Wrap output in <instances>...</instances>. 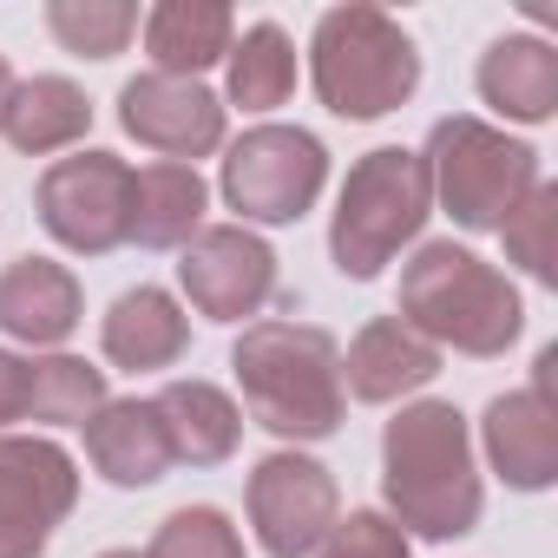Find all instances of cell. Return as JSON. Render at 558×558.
Listing matches in <instances>:
<instances>
[{
	"label": "cell",
	"mask_w": 558,
	"mask_h": 558,
	"mask_svg": "<svg viewBox=\"0 0 558 558\" xmlns=\"http://www.w3.org/2000/svg\"><path fill=\"white\" fill-rule=\"evenodd\" d=\"M434 210V184H427V165L421 151L408 145H375L368 158L349 165L342 178V197H336V223H329V256L342 276L368 283L381 276L427 223Z\"/></svg>",
	"instance_id": "5b68a950"
},
{
	"label": "cell",
	"mask_w": 558,
	"mask_h": 558,
	"mask_svg": "<svg viewBox=\"0 0 558 558\" xmlns=\"http://www.w3.org/2000/svg\"><path fill=\"white\" fill-rule=\"evenodd\" d=\"M243 408L276 440H329L349 414L342 349L316 323H250L230 349Z\"/></svg>",
	"instance_id": "7a4b0ae2"
},
{
	"label": "cell",
	"mask_w": 558,
	"mask_h": 558,
	"mask_svg": "<svg viewBox=\"0 0 558 558\" xmlns=\"http://www.w3.org/2000/svg\"><path fill=\"white\" fill-rule=\"evenodd\" d=\"M236 40V21L223 0H158L145 14V53H151V73H178V80H197L204 66H217Z\"/></svg>",
	"instance_id": "44dd1931"
},
{
	"label": "cell",
	"mask_w": 558,
	"mask_h": 558,
	"mask_svg": "<svg viewBox=\"0 0 558 558\" xmlns=\"http://www.w3.org/2000/svg\"><path fill=\"white\" fill-rule=\"evenodd\" d=\"M480 99L519 125H545L558 112V53L538 34H506L480 53Z\"/></svg>",
	"instance_id": "ac0fdd59"
},
{
	"label": "cell",
	"mask_w": 558,
	"mask_h": 558,
	"mask_svg": "<svg viewBox=\"0 0 558 558\" xmlns=\"http://www.w3.org/2000/svg\"><path fill=\"white\" fill-rule=\"evenodd\" d=\"M106 368L80 362V355H47V362H27V414L21 421H40V427H86L99 408H106Z\"/></svg>",
	"instance_id": "cb8c5ba5"
},
{
	"label": "cell",
	"mask_w": 558,
	"mask_h": 558,
	"mask_svg": "<svg viewBox=\"0 0 558 558\" xmlns=\"http://www.w3.org/2000/svg\"><path fill=\"white\" fill-rule=\"evenodd\" d=\"M499 236H506V256L532 276V283H551L558 276V191L538 178L519 197V210L499 223Z\"/></svg>",
	"instance_id": "484cf974"
},
{
	"label": "cell",
	"mask_w": 558,
	"mask_h": 558,
	"mask_svg": "<svg viewBox=\"0 0 558 558\" xmlns=\"http://www.w3.org/2000/svg\"><path fill=\"white\" fill-rule=\"evenodd\" d=\"M486 460L512 493H545L558 480V408L532 388H512L480 421Z\"/></svg>",
	"instance_id": "4fadbf2b"
},
{
	"label": "cell",
	"mask_w": 558,
	"mask_h": 558,
	"mask_svg": "<svg viewBox=\"0 0 558 558\" xmlns=\"http://www.w3.org/2000/svg\"><path fill=\"white\" fill-rule=\"evenodd\" d=\"M145 558H243V532L217 506H178L158 525V538H151Z\"/></svg>",
	"instance_id": "4316f807"
},
{
	"label": "cell",
	"mask_w": 558,
	"mask_h": 558,
	"mask_svg": "<svg viewBox=\"0 0 558 558\" xmlns=\"http://www.w3.org/2000/svg\"><path fill=\"white\" fill-rule=\"evenodd\" d=\"M40 223L80 256H106L132 230V165L119 151H73L40 171Z\"/></svg>",
	"instance_id": "ba28073f"
},
{
	"label": "cell",
	"mask_w": 558,
	"mask_h": 558,
	"mask_svg": "<svg viewBox=\"0 0 558 558\" xmlns=\"http://www.w3.org/2000/svg\"><path fill=\"white\" fill-rule=\"evenodd\" d=\"M27 414V362L0 349V427Z\"/></svg>",
	"instance_id": "f1b7e54d"
},
{
	"label": "cell",
	"mask_w": 558,
	"mask_h": 558,
	"mask_svg": "<svg viewBox=\"0 0 558 558\" xmlns=\"http://www.w3.org/2000/svg\"><path fill=\"white\" fill-rule=\"evenodd\" d=\"M388 519L421 538H466L480 525L486 486L473 466V434L453 401H408L381 434Z\"/></svg>",
	"instance_id": "6da1fadb"
},
{
	"label": "cell",
	"mask_w": 558,
	"mask_h": 558,
	"mask_svg": "<svg viewBox=\"0 0 558 558\" xmlns=\"http://www.w3.org/2000/svg\"><path fill=\"white\" fill-rule=\"evenodd\" d=\"M223 60H230V99L243 112H276L296 93V47L276 21L243 27V40H230Z\"/></svg>",
	"instance_id": "603a6c76"
},
{
	"label": "cell",
	"mask_w": 558,
	"mask_h": 558,
	"mask_svg": "<svg viewBox=\"0 0 558 558\" xmlns=\"http://www.w3.org/2000/svg\"><path fill=\"white\" fill-rule=\"evenodd\" d=\"M178 283H184L197 316L243 323V316H256L276 296V250L256 230H243V223H210V230H197L184 243Z\"/></svg>",
	"instance_id": "8fae6325"
},
{
	"label": "cell",
	"mask_w": 558,
	"mask_h": 558,
	"mask_svg": "<svg viewBox=\"0 0 558 558\" xmlns=\"http://www.w3.org/2000/svg\"><path fill=\"white\" fill-rule=\"evenodd\" d=\"M223 204L243 223H296L329 184V151L303 125H250L223 151Z\"/></svg>",
	"instance_id": "52a82bcc"
},
{
	"label": "cell",
	"mask_w": 558,
	"mask_h": 558,
	"mask_svg": "<svg viewBox=\"0 0 558 558\" xmlns=\"http://www.w3.org/2000/svg\"><path fill=\"white\" fill-rule=\"evenodd\" d=\"M47 34L66 53H80V60H112L138 34V8H132V0H53V8H47Z\"/></svg>",
	"instance_id": "d4e9b609"
},
{
	"label": "cell",
	"mask_w": 558,
	"mask_h": 558,
	"mask_svg": "<svg viewBox=\"0 0 558 558\" xmlns=\"http://www.w3.org/2000/svg\"><path fill=\"white\" fill-rule=\"evenodd\" d=\"M440 375V349L427 342V336H414L401 316H375L355 342H349V355H342V395H355V401H401V395H414V388H427Z\"/></svg>",
	"instance_id": "9a60e30c"
},
{
	"label": "cell",
	"mask_w": 558,
	"mask_h": 558,
	"mask_svg": "<svg viewBox=\"0 0 558 558\" xmlns=\"http://www.w3.org/2000/svg\"><path fill=\"white\" fill-rule=\"evenodd\" d=\"M310 73H316V99L336 119H388L414 99L421 86V53L408 40V27L368 0H349V8H329L316 21L310 40Z\"/></svg>",
	"instance_id": "277c9868"
},
{
	"label": "cell",
	"mask_w": 558,
	"mask_h": 558,
	"mask_svg": "<svg viewBox=\"0 0 558 558\" xmlns=\"http://www.w3.org/2000/svg\"><path fill=\"white\" fill-rule=\"evenodd\" d=\"M86 460L99 466V480L112 486H158L165 466H171V440H165V421L151 401H106L93 421H86Z\"/></svg>",
	"instance_id": "e0dca14e"
},
{
	"label": "cell",
	"mask_w": 558,
	"mask_h": 558,
	"mask_svg": "<svg viewBox=\"0 0 558 558\" xmlns=\"http://www.w3.org/2000/svg\"><path fill=\"white\" fill-rule=\"evenodd\" d=\"M86 316L80 276L53 256H21L0 269V329L27 349H60Z\"/></svg>",
	"instance_id": "5bb4252c"
},
{
	"label": "cell",
	"mask_w": 558,
	"mask_h": 558,
	"mask_svg": "<svg viewBox=\"0 0 558 558\" xmlns=\"http://www.w3.org/2000/svg\"><path fill=\"white\" fill-rule=\"evenodd\" d=\"M93 132V99L60 80V73H40V80H14V99L0 112V138L27 158H47V151H66Z\"/></svg>",
	"instance_id": "7402d4cb"
},
{
	"label": "cell",
	"mask_w": 558,
	"mask_h": 558,
	"mask_svg": "<svg viewBox=\"0 0 558 558\" xmlns=\"http://www.w3.org/2000/svg\"><path fill=\"white\" fill-rule=\"evenodd\" d=\"M99 558H145V551H99Z\"/></svg>",
	"instance_id": "4dcf8cb0"
},
{
	"label": "cell",
	"mask_w": 558,
	"mask_h": 558,
	"mask_svg": "<svg viewBox=\"0 0 558 558\" xmlns=\"http://www.w3.org/2000/svg\"><path fill=\"white\" fill-rule=\"evenodd\" d=\"M8 99H14V66H8V53H0V112H8Z\"/></svg>",
	"instance_id": "f546056e"
},
{
	"label": "cell",
	"mask_w": 558,
	"mask_h": 558,
	"mask_svg": "<svg viewBox=\"0 0 558 558\" xmlns=\"http://www.w3.org/2000/svg\"><path fill=\"white\" fill-rule=\"evenodd\" d=\"M421 165H427L440 210L460 230H499L519 210V197L538 184V151L525 138H506L486 119H466V112L434 125Z\"/></svg>",
	"instance_id": "8992f818"
},
{
	"label": "cell",
	"mask_w": 558,
	"mask_h": 558,
	"mask_svg": "<svg viewBox=\"0 0 558 558\" xmlns=\"http://www.w3.org/2000/svg\"><path fill=\"white\" fill-rule=\"evenodd\" d=\"M204 210H210V184L197 178V165H145L132 171V230L125 243H145V250H178L204 230Z\"/></svg>",
	"instance_id": "d6986e66"
},
{
	"label": "cell",
	"mask_w": 558,
	"mask_h": 558,
	"mask_svg": "<svg viewBox=\"0 0 558 558\" xmlns=\"http://www.w3.org/2000/svg\"><path fill=\"white\" fill-rule=\"evenodd\" d=\"M119 125L138 145H151L165 165H197L223 145V99L204 80L138 73L119 86Z\"/></svg>",
	"instance_id": "7c38bea8"
},
{
	"label": "cell",
	"mask_w": 558,
	"mask_h": 558,
	"mask_svg": "<svg viewBox=\"0 0 558 558\" xmlns=\"http://www.w3.org/2000/svg\"><path fill=\"white\" fill-rule=\"evenodd\" d=\"M99 342H106V362H112V368H132V375L171 368V362L191 349V316L178 310L171 290L138 283V290H125V296L106 310Z\"/></svg>",
	"instance_id": "2e32d148"
},
{
	"label": "cell",
	"mask_w": 558,
	"mask_h": 558,
	"mask_svg": "<svg viewBox=\"0 0 558 558\" xmlns=\"http://www.w3.org/2000/svg\"><path fill=\"white\" fill-rule=\"evenodd\" d=\"M323 558H414V545H408V532L388 512L362 506V512H349V519L329 525V551Z\"/></svg>",
	"instance_id": "83f0119b"
},
{
	"label": "cell",
	"mask_w": 558,
	"mask_h": 558,
	"mask_svg": "<svg viewBox=\"0 0 558 558\" xmlns=\"http://www.w3.org/2000/svg\"><path fill=\"white\" fill-rule=\"evenodd\" d=\"M342 519V493H336V473L310 453H269L256 460L250 473V525H256V545L269 558H303L329 538V525Z\"/></svg>",
	"instance_id": "30bf717a"
},
{
	"label": "cell",
	"mask_w": 558,
	"mask_h": 558,
	"mask_svg": "<svg viewBox=\"0 0 558 558\" xmlns=\"http://www.w3.org/2000/svg\"><path fill=\"white\" fill-rule=\"evenodd\" d=\"M80 506L73 453L40 434H0V558H40Z\"/></svg>",
	"instance_id": "9c48e42d"
},
{
	"label": "cell",
	"mask_w": 558,
	"mask_h": 558,
	"mask_svg": "<svg viewBox=\"0 0 558 558\" xmlns=\"http://www.w3.org/2000/svg\"><path fill=\"white\" fill-rule=\"evenodd\" d=\"M401 323L414 336H427L434 349H460V355L486 362L519 342L525 303L506 283V269H493L466 243L440 236V243H421L414 263L401 269Z\"/></svg>",
	"instance_id": "3957f363"
},
{
	"label": "cell",
	"mask_w": 558,
	"mask_h": 558,
	"mask_svg": "<svg viewBox=\"0 0 558 558\" xmlns=\"http://www.w3.org/2000/svg\"><path fill=\"white\" fill-rule=\"evenodd\" d=\"M151 408L165 421L171 460H184V466H223L243 440V408L217 381H171Z\"/></svg>",
	"instance_id": "ffe728a7"
}]
</instances>
